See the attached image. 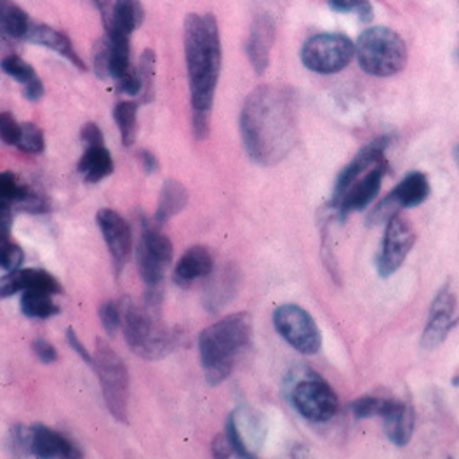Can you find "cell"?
Masks as SVG:
<instances>
[{
    "label": "cell",
    "mask_w": 459,
    "mask_h": 459,
    "mask_svg": "<svg viewBox=\"0 0 459 459\" xmlns=\"http://www.w3.org/2000/svg\"><path fill=\"white\" fill-rule=\"evenodd\" d=\"M18 190H20V183H18L16 174L9 171L2 172L0 174V204L13 205Z\"/></svg>",
    "instance_id": "b9f144b4"
},
{
    "label": "cell",
    "mask_w": 459,
    "mask_h": 459,
    "mask_svg": "<svg viewBox=\"0 0 459 459\" xmlns=\"http://www.w3.org/2000/svg\"><path fill=\"white\" fill-rule=\"evenodd\" d=\"M96 223L108 246L115 268L117 272H120L133 249L131 227L118 212H115L114 209H100L96 214Z\"/></svg>",
    "instance_id": "7c38bea8"
},
{
    "label": "cell",
    "mask_w": 459,
    "mask_h": 459,
    "mask_svg": "<svg viewBox=\"0 0 459 459\" xmlns=\"http://www.w3.org/2000/svg\"><path fill=\"white\" fill-rule=\"evenodd\" d=\"M31 453L42 459L81 458L79 449L65 435L40 423L31 427Z\"/></svg>",
    "instance_id": "ac0fdd59"
},
{
    "label": "cell",
    "mask_w": 459,
    "mask_h": 459,
    "mask_svg": "<svg viewBox=\"0 0 459 459\" xmlns=\"http://www.w3.org/2000/svg\"><path fill=\"white\" fill-rule=\"evenodd\" d=\"M0 134H2V142L5 144L16 146L18 140H20L22 124H18L16 118L9 112L0 114Z\"/></svg>",
    "instance_id": "60d3db41"
},
{
    "label": "cell",
    "mask_w": 459,
    "mask_h": 459,
    "mask_svg": "<svg viewBox=\"0 0 459 459\" xmlns=\"http://www.w3.org/2000/svg\"><path fill=\"white\" fill-rule=\"evenodd\" d=\"M112 46V59H110V75L118 82L127 72H131V46L129 35L120 30L110 29L107 31Z\"/></svg>",
    "instance_id": "484cf974"
},
{
    "label": "cell",
    "mask_w": 459,
    "mask_h": 459,
    "mask_svg": "<svg viewBox=\"0 0 459 459\" xmlns=\"http://www.w3.org/2000/svg\"><path fill=\"white\" fill-rule=\"evenodd\" d=\"M23 96L29 101H39L44 96V84L42 81L37 77L35 81H31L27 86H23Z\"/></svg>",
    "instance_id": "f907efd6"
},
{
    "label": "cell",
    "mask_w": 459,
    "mask_h": 459,
    "mask_svg": "<svg viewBox=\"0 0 459 459\" xmlns=\"http://www.w3.org/2000/svg\"><path fill=\"white\" fill-rule=\"evenodd\" d=\"M2 70H4V74H7L9 77H13L14 81H18L23 86H27L31 81L37 79V74L31 68V65L16 55H11V56L2 59Z\"/></svg>",
    "instance_id": "d6a6232c"
},
{
    "label": "cell",
    "mask_w": 459,
    "mask_h": 459,
    "mask_svg": "<svg viewBox=\"0 0 459 459\" xmlns=\"http://www.w3.org/2000/svg\"><path fill=\"white\" fill-rule=\"evenodd\" d=\"M355 56L353 42L343 33H318L301 48V63L320 75H333L344 70Z\"/></svg>",
    "instance_id": "52a82bcc"
},
{
    "label": "cell",
    "mask_w": 459,
    "mask_h": 459,
    "mask_svg": "<svg viewBox=\"0 0 459 459\" xmlns=\"http://www.w3.org/2000/svg\"><path fill=\"white\" fill-rule=\"evenodd\" d=\"M66 340H68L70 346L81 355V359L86 362L87 366L94 371V368H96V359L89 353V350H87L86 346L77 338V334L74 333V329H66Z\"/></svg>",
    "instance_id": "bcb514c9"
},
{
    "label": "cell",
    "mask_w": 459,
    "mask_h": 459,
    "mask_svg": "<svg viewBox=\"0 0 459 459\" xmlns=\"http://www.w3.org/2000/svg\"><path fill=\"white\" fill-rule=\"evenodd\" d=\"M171 240L155 227L143 221L136 261L142 279L148 289H159L162 284L166 268L171 264Z\"/></svg>",
    "instance_id": "30bf717a"
},
{
    "label": "cell",
    "mask_w": 459,
    "mask_h": 459,
    "mask_svg": "<svg viewBox=\"0 0 459 459\" xmlns=\"http://www.w3.org/2000/svg\"><path fill=\"white\" fill-rule=\"evenodd\" d=\"M355 55L366 74L374 77H392L405 66L407 48L397 31L373 27L360 33L355 44Z\"/></svg>",
    "instance_id": "5b68a950"
},
{
    "label": "cell",
    "mask_w": 459,
    "mask_h": 459,
    "mask_svg": "<svg viewBox=\"0 0 459 459\" xmlns=\"http://www.w3.org/2000/svg\"><path fill=\"white\" fill-rule=\"evenodd\" d=\"M209 110H194L192 115V133L197 142H204L209 134Z\"/></svg>",
    "instance_id": "7bdbcfd3"
},
{
    "label": "cell",
    "mask_w": 459,
    "mask_h": 459,
    "mask_svg": "<svg viewBox=\"0 0 459 459\" xmlns=\"http://www.w3.org/2000/svg\"><path fill=\"white\" fill-rule=\"evenodd\" d=\"M140 160H142V166H143L146 174H153V172L159 169V160H157L155 153H152L150 150H142L140 152Z\"/></svg>",
    "instance_id": "816d5d0a"
},
{
    "label": "cell",
    "mask_w": 459,
    "mask_h": 459,
    "mask_svg": "<svg viewBox=\"0 0 459 459\" xmlns=\"http://www.w3.org/2000/svg\"><path fill=\"white\" fill-rule=\"evenodd\" d=\"M458 299L447 287H444L431 305L429 324L423 334V346L433 348L442 343L447 333L458 324Z\"/></svg>",
    "instance_id": "4fadbf2b"
},
{
    "label": "cell",
    "mask_w": 459,
    "mask_h": 459,
    "mask_svg": "<svg viewBox=\"0 0 459 459\" xmlns=\"http://www.w3.org/2000/svg\"><path fill=\"white\" fill-rule=\"evenodd\" d=\"M327 4L336 13H353L355 11L364 23L373 20V5L369 0H327Z\"/></svg>",
    "instance_id": "8d00e7d4"
},
{
    "label": "cell",
    "mask_w": 459,
    "mask_h": 459,
    "mask_svg": "<svg viewBox=\"0 0 459 459\" xmlns=\"http://www.w3.org/2000/svg\"><path fill=\"white\" fill-rule=\"evenodd\" d=\"M290 402L299 416L312 423H325L338 411L334 390L320 377H305L290 390Z\"/></svg>",
    "instance_id": "9c48e42d"
},
{
    "label": "cell",
    "mask_w": 459,
    "mask_h": 459,
    "mask_svg": "<svg viewBox=\"0 0 459 459\" xmlns=\"http://www.w3.org/2000/svg\"><path fill=\"white\" fill-rule=\"evenodd\" d=\"M81 142L86 144L87 148L103 146V133L94 122H89L81 131Z\"/></svg>",
    "instance_id": "7dc6e473"
},
{
    "label": "cell",
    "mask_w": 459,
    "mask_h": 459,
    "mask_svg": "<svg viewBox=\"0 0 459 459\" xmlns=\"http://www.w3.org/2000/svg\"><path fill=\"white\" fill-rule=\"evenodd\" d=\"M385 172H386V160L374 166L373 169H369L364 176H360L344 192L343 197L334 204V207L340 211V214L346 216L353 211L366 209L373 202L374 197L377 195Z\"/></svg>",
    "instance_id": "9a60e30c"
},
{
    "label": "cell",
    "mask_w": 459,
    "mask_h": 459,
    "mask_svg": "<svg viewBox=\"0 0 459 459\" xmlns=\"http://www.w3.org/2000/svg\"><path fill=\"white\" fill-rule=\"evenodd\" d=\"M7 449L13 456H30L31 453V429L14 425L7 435Z\"/></svg>",
    "instance_id": "e575fe53"
},
{
    "label": "cell",
    "mask_w": 459,
    "mask_h": 459,
    "mask_svg": "<svg viewBox=\"0 0 459 459\" xmlns=\"http://www.w3.org/2000/svg\"><path fill=\"white\" fill-rule=\"evenodd\" d=\"M13 205L23 212H30V214H44V212L51 211L49 199L29 185H20V190L16 194V199L13 202Z\"/></svg>",
    "instance_id": "f546056e"
},
{
    "label": "cell",
    "mask_w": 459,
    "mask_h": 459,
    "mask_svg": "<svg viewBox=\"0 0 459 459\" xmlns=\"http://www.w3.org/2000/svg\"><path fill=\"white\" fill-rule=\"evenodd\" d=\"M186 204H188L186 188L176 179H168L160 190V197L155 211V221L157 223L169 221L172 216H176L185 209Z\"/></svg>",
    "instance_id": "cb8c5ba5"
},
{
    "label": "cell",
    "mask_w": 459,
    "mask_h": 459,
    "mask_svg": "<svg viewBox=\"0 0 459 459\" xmlns=\"http://www.w3.org/2000/svg\"><path fill=\"white\" fill-rule=\"evenodd\" d=\"M388 144L386 138H377L373 143L364 146L355 157L353 160L344 166L343 171L340 172L336 185H334V192H333V205L340 201L344 195V192L360 178L364 176L369 169H373L374 166L385 162V148Z\"/></svg>",
    "instance_id": "5bb4252c"
},
{
    "label": "cell",
    "mask_w": 459,
    "mask_h": 459,
    "mask_svg": "<svg viewBox=\"0 0 459 459\" xmlns=\"http://www.w3.org/2000/svg\"><path fill=\"white\" fill-rule=\"evenodd\" d=\"M23 261H25V253L20 246L11 242H2V249H0L2 270H5L7 273H13L22 268Z\"/></svg>",
    "instance_id": "f35d334b"
},
{
    "label": "cell",
    "mask_w": 459,
    "mask_h": 459,
    "mask_svg": "<svg viewBox=\"0 0 459 459\" xmlns=\"http://www.w3.org/2000/svg\"><path fill=\"white\" fill-rule=\"evenodd\" d=\"M242 143L253 162L270 168L284 160L298 142V108L292 89L256 87L240 114Z\"/></svg>",
    "instance_id": "6da1fadb"
},
{
    "label": "cell",
    "mask_w": 459,
    "mask_h": 459,
    "mask_svg": "<svg viewBox=\"0 0 459 459\" xmlns=\"http://www.w3.org/2000/svg\"><path fill=\"white\" fill-rule=\"evenodd\" d=\"M185 59L194 110H209L221 70V39L214 14L192 13L185 18Z\"/></svg>",
    "instance_id": "7a4b0ae2"
},
{
    "label": "cell",
    "mask_w": 459,
    "mask_h": 459,
    "mask_svg": "<svg viewBox=\"0 0 459 459\" xmlns=\"http://www.w3.org/2000/svg\"><path fill=\"white\" fill-rule=\"evenodd\" d=\"M144 9L140 0H115L114 18H112L110 29L120 30V31L131 35L133 31H136L142 27Z\"/></svg>",
    "instance_id": "d4e9b609"
},
{
    "label": "cell",
    "mask_w": 459,
    "mask_h": 459,
    "mask_svg": "<svg viewBox=\"0 0 459 459\" xmlns=\"http://www.w3.org/2000/svg\"><path fill=\"white\" fill-rule=\"evenodd\" d=\"M414 240L416 233L409 220L403 218L401 212L394 214L388 220L381 251L377 256V272L381 277L386 279L401 268L403 259L407 258L411 247L414 246Z\"/></svg>",
    "instance_id": "8fae6325"
},
{
    "label": "cell",
    "mask_w": 459,
    "mask_h": 459,
    "mask_svg": "<svg viewBox=\"0 0 459 459\" xmlns=\"http://www.w3.org/2000/svg\"><path fill=\"white\" fill-rule=\"evenodd\" d=\"M25 40H29L31 44H37V46H44V48L57 53L59 56L66 57L74 66H77L82 72L87 70L86 63L81 59L77 51L74 49L72 40L68 39V35L59 31V30L33 22Z\"/></svg>",
    "instance_id": "44dd1931"
},
{
    "label": "cell",
    "mask_w": 459,
    "mask_h": 459,
    "mask_svg": "<svg viewBox=\"0 0 459 459\" xmlns=\"http://www.w3.org/2000/svg\"><path fill=\"white\" fill-rule=\"evenodd\" d=\"M77 171L84 176L87 183H98L114 172V160L105 146L87 148L77 164Z\"/></svg>",
    "instance_id": "603a6c76"
},
{
    "label": "cell",
    "mask_w": 459,
    "mask_h": 459,
    "mask_svg": "<svg viewBox=\"0 0 459 459\" xmlns=\"http://www.w3.org/2000/svg\"><path fill=\"white\" fill-rule=\"evenodd\" d=\"M51 292L46 290H23L20 307L30 318H49L59 314V307L53 301Z\"/></svg>",
    "instance_id": "4316f807"
},
{
    "label": "cell",
    "mask_w": 459,
    "mask_h": 459,
    "mask_svg": "<svg viewBox=\"0 0 459 459\" xmlns=\"http://www.w3.org/2000/svg\"><path fill=\"white\" fill-rule=\"evenodd\" d=\"M251 316L244 312L225 316L202 331L199 336L201 366L211 386L221 385L229 377L251 344Z\"/></svg>",
    "instance_id": "3957f363"
},
{
    "label": "cell",
    "mask_w": 459,
    "mask_h": 459,
    "mask_svg": "<svg viewBox=\"0 0 459 459\" xmlns=\"http://www.w3.org/2000/svg\"><path fill=\"white\" fill-rule=\"evenodd\" d=\"M212 270H214V261L211 253L202 246H195V247H190L181 258L178 259L172 279L176 286L186 289L197 279L209 277Z\"/></svg>",
    "instance_id": "ffe728a7"
},
{
    "label": "cell",
    "mask_w": 459,
    "mask_h": 459,
    "mask_svg": "<svg viewBox=\"0 0 459 459\" xmlns=\"http://www.w3.org/2000/svg\"><path fill=\"white\" fill-rule=\"evenodd\" d=\"M94 5L98 7L100 14H101V22L105 30L112 27V18H114V4L112 0H92Z\"/></svg>",
    "instance_id": "681fc988"
},
{
    "label": "cell",
    "mask_w": 459,
    "mask_h": 459,
    "mask_svg": "<svg viewBox=\"0 0 459 459\" xmlns=\"http://www.w3.org/2000/svg\"><path fill=\"white\" fill-rule=\"evenodd\" d=\"M31 20L29 14L14 5V4H5V0H2V30L4 33H7L13 39H20L25 40L29 35L30 27H31Z\"/></svg>",
    "instance_id": "f1b7e54d"
},
{
    "label": "cell",
    "mask_w": 459,
    "mask_h": 459,
    "mask_svg": "<svg viewBox=\"0 0 459 459\" xmlns=\"http://www.w3.org/2000/svg\"><path fill=\"white\" fill-rule=\"evenodd\" d=\"M273 325L277 333L303 355H316L322 348V333L314 316L294 303L281 305L273 312Z\"/></svg>",
    "instance_id": "ba28073f"
},
{
    "label": "cell",
    "mask_w": 459,
    "mask_h": 459,
    "mask_svg": "<svg viewBox=\"0 0 459 459\" xmlns=\"http://www.w3.org/2000/svg\"><path fill=\"white\" fill-rule=\"evenodd\" d=\"M0 290H2V298H7L23 290H46L51 294H61L63 287L51 273L44 270L20 268L13 273H7L2 279Z\"/></svg>",
    "instance_id": "e0dca14e"
},
{
    "label": "cell",
    "mask_w": 459,
    "mask_h": 459,
    "mask_svg": "<svg viewBox=\"0 0 459 459\" xmlns=\"http://www.w3.org/2000/svg\"><path fill=\"white\" fill-rule=\"evenodd\" d=\"M155 51L153 49H144L143 55L140 57L138 65V74L143 84L142 91V101L150 103L155 96Z\"/></svg>",
    "instance_id": "4dcf8cb0"
},
{
    "label": "cell",
    "mask_w": 459,
    "mask_h": 459,
    "mask_svg": "<svg viewBox=\"0 0 459 459\" xmlns=\"http://www.w3.org/2000/svg\"><path fill=\"white\" fill-rule=\"evenodd\" d=\"M275 23L268 14H259L246 40V55L256 74H263L270 63V49L275 40Z\"/></svg>",
    "instance_id": "2e32d148"
},
{
    "label": "cell",
    "mask_w": 459,
    "mask_h": 459,
    "mask_svg": "<svg viewBox=\"0 0 459 459\" xmlns=\"http://www.w3.org/2000/svg\"><path fill=\"white\" fill-rule=\"evenodd\" d=\"M31 348H33V353L37 355V359H39L42 364H53V362H56V348L49 343V342H46L44 338H37V340L33 342V344H31Z\"/></svg>",
    "instance_id": "f6af8a7d"
},
{
    "label": "cell",
    "mask_w": 459,
    "mask_h": 459,
    "mask_svg": "<svg viewBox=\"0 0 459 459\" xmlns=\"http://www.w3.org/2000/svg\"><path fill=\"white\" fill-rule=\"evenodd\" d=\"M455 153H456V162H458L459 166V144L456 146V152H455Z\"/></svg>",
    "instance_id": "f5cc1de1"
},
{
    "label": "cell",
    "mask_w": 459,
    "mask_h": 459,
    "mask_svg": "<svg viewBox=\"0 0 459 459\" xmlns=\"http://www.w3.org/2000/svg\"><path fill=\"white\" fill-rule=\"evenodd\" d=\"M16 148L23 153H31V155L42 153L46 148L42 129L31 122L22 124V134H20Z\"/></svg>",
    "instance_id": "1f68e13d"
},
{
    "label": "cell",
    "mask_w": 459,
    "mask_h": 459,
    "mask_svg": "<svg viewBox=\"0 0 459 459\" xmlns=\"http://www.w3.org/2000/svg\"><path fill=\"white\" fill-rule=\"evenodd\" d=\"M114 118L124 146H131L136 140L138 129V103L134 101H118L115 105Z\"/></svg>",
    "instance_id": "83f0119b"
},
{
    "label": "cell",
    "mask_w": 459,
    "mask_h": 459,
    "mask_svg": "<svg viewBox=\"0 0 459 459\" xmlns=\"http://www.w3.org/2000/svg\"><path fill=\"white\" fill-rule=\"evenodd\" d=\"M110 59H112V46L108 35L100 39L92 48V68L98 79L105 81L110 77Z\"/></svg>",
    "instance_id": "836d02e7"
},
{
    "label": "cell",
    "mask_w": 459,
    "mask_h": 459,
    "mask_svg": "<svg viewBox=\"0 0 459 459\" xmlns=\"http://www.w3.org/2000/svg\"><path fill=\"white\" fill-rule=\"evenodd\" d=\"M385 421V431L395 446H405L414 431V411L407 403L399 401H386L381 414Z\"/></svg>",
    "instance_id": "7402d4cb"
},
{
    "label": "cell",
    "mask_w": 459,
    "mask_h": 459,
    "mask_svg": "<svg viewBox=\"0 0 459 459\" xmlns=\"http://www.w3.org/2000/svg\"><path fill=\"white\" fill-rule=\"evenodd\" d=\"M388 399H377V397H364L359 401L351 402V412L359 420H366L371 416H381L385 411Z\"/></svg>",
    "instance_id": "ab89813d"
},
{
    "label": "cell",
    "mask_w": 459,
    "mask_h": 459,
    "mask_svg": "<svg viewBox=\"0 0 459 459\" xmlns=\"http://www.w3.org/2000/svg\"><path fill=\"white\" fill-rule=\"evenodd\" d=\"M225 435L229 438L230 446L233 449V455L238 458L253 459L255 453L249 451V447L246 446V440L240 433L238 423H237V412L233 411L227 420V427H225Z\"/></svg>",
    "instance_id": "d590c367"
},
{
    "label": "cell",
    "mask_w": 459,
    "mask_h": 459,
    "mask_svg": "<svg viewBox=\"0 0 459 459\" xmlns=\"http://www.w3.org/2000/svg\"><path fill=\"white\" fill-rule=\"evenodd\" d=\"M118 87H120V91L124 92V94H127V96H138V94H142V91H143V84H142V79H140V74H138V70H131V72H127L118 82Z\"/></svg>",
    "instance_id": "ee69618b"
},
{
    "label": "cell",
    "mask_w": 459,
    "mask_h": 459,
    "mask_svg": "<svg viewBox=\"0 0 459 459\" xmlns=\"http://www.w3.org/2000/svg\"><path fill=\"white\" fill-rule=\"evenodd\" d=\"M155 307H140L131 299L120 303L122 331L127 346L144 360H160L176 346L178 334L168 329L157 314Z\"/></svg>",
    "instance_id": "277c9868"
},
{
    "label": "cell",
    "mask_w": 459,
    "mask_h": 459,
    "mask_svg": "<svg viewBox=\"0 0 459 459\" xmlns=\"http://www.w3.org/2000/svg\"><path fill=\"white\" fill-rule=\"evenodd\" d=\"M238 270L231 264H227L220 272H214L209 275V281L204 290V307L209 312H220L229 301L233 299L235 290L238 286Z\"/></svg>",
    "instance_id": "d6986e66"
},
{
    "label": "cell",
    "mask_w": 459,
    "mask_h": 459,
    "mask_svg": "<svg viewBox=\"0 0 459 459\" xmlns=\"http://www.w3.org/2000/svg\"><path fill=\"white\" fill-rule=\"evenodd\" d=\"M212 455L216 458H229L233 455V449L230 446L229 438L227 435H216L214 440H212Z\"/></svg>",
    "instance_id": "c3c4849f"
},
{
    "label": "cell",
    "mask_w": 459,
    "mask_h": 459,
    "mask_svg": "<svg viewBox=\"0 0 459 459\" xmlns=\"http://www.w3.org/2000/svg\"><path fill=\"white\" fill-rule=\"evenodd\" d=\"M100 320L108 336H114L117 329L122 325V310L120 303L115 301H105L100 307Z\"/></svg>",
    "instance_id": "74e56055"
},
{
    "label": "cell",
    "mask_w": 459,
    "mask_h": 459,
    "mask_svg": "<svg viewBox=\"0 0 459 459\" xmlns=\"http://www.w3.org/2000/svg\"><path fill=\"white\" fill-rule=\"evenodd\" d=\"M458 55H459V51H458ZM459 57V56H458Z\"/></svg>",
    "instance_id": "db71d44e"
},
{
    "label": "cell",
    "mask_w": 459,
    "mask_h": 459,
    "mask_svg": "<svg viewBox=\"0 0 459 459\" xmlns=\"http://www.w3.org/2000/svg\"><path fill=\"white\" fill-rule=\"evenodd\" d=\"M96 368L94 373L98 374L103 399L117 421L127 420V405H129V371L117 355L114 348L105 340H96L94 350Z\"/></svg>",
    "instance_id": "8992f818"
}]
</instances>
